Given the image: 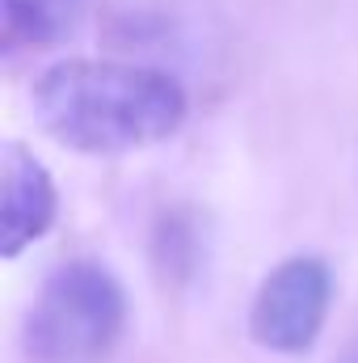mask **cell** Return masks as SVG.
<instances>
[{"instance_id": "obj_1", "label": "cell", "mask_w": 358, "mask_h": 363, "mask_svg": "<svg viewBox=\"0 0 358 363\" xmlns=\"http://www.w3.org/2000/svg\"><path fill=\"white\" fill-rule=\"evenodd\" d=\"M38 127L76 152H131L173 135L185 118V93L169 72L64 60L34 81Z\"/></svg>"}, {"instance_id": "obj_2", "label": "cell", "mask_w": 358, "mask_h": 363, "mask_svg": "<svg viewBox=\"0 0 358 363\" xmlns=\"http://www.w3.org/2000/svg\"><path fill=\"white\" fill-rule=\"evenodd\" d=\"M127 300L118 279L97 262H64L42 283L25 347L34 363H97L122 334Z\"/></svg>"}, {"instance_id": "obj_3", "label": "cell", "mask_w": 358, "mask_h": 363, "mask_svg": "<svg viewBox=\"0 0 358 363\" xmlns=\"http://www.w3.org/2000/svg\"><path fill=\"white\" fill-rule=\"evenodd\" d=\"M329 296H333V279L321 258H287L258 287L249 330L270 351L299 355L316 342L329 317Z\"/></svg>"}, {"instance_id": "obj_4", "label": "cell", "mask_w": 358, "mask_h": 363, "mask_svg": "<svg viewBox=\"0 0 358 363\" xmlns=\"http://www.w3.org/2000/svg\"><path fill=\"white\" fill-rule=\"evenodd\" d=\"M55 220V186L34 152L4 144L0 157V254L17 258Z\"/></svg>"}, {"instance_id": "obj_5", "label": "cell", "mask_w": 358, "mask_h": 363, "mask_svg": "<svg viewBox=\"0 0 358 363\" xmlns=\"http://www.w3.org/2000/svg\"><path fill=\"white\" fill-rule=\"evenodd\" d=\"M85 4L89 0H0L4 38L8 43H25V47L64 43L81 26Z\"/></svg>"}, {"instance_id": "obj_6", "label": "cell", "mask_w": 358, "mask_h": 363, "mask_svg": "<svg viewBox=\"0 0 358 363\" xmlns=\"http://www.w3.org/2000/svg\"><path fill=\"white\" fill-rule=\"evenodd\" d=\"M354 363H358V359H354Z\"/></svg>"}]
</instances>
